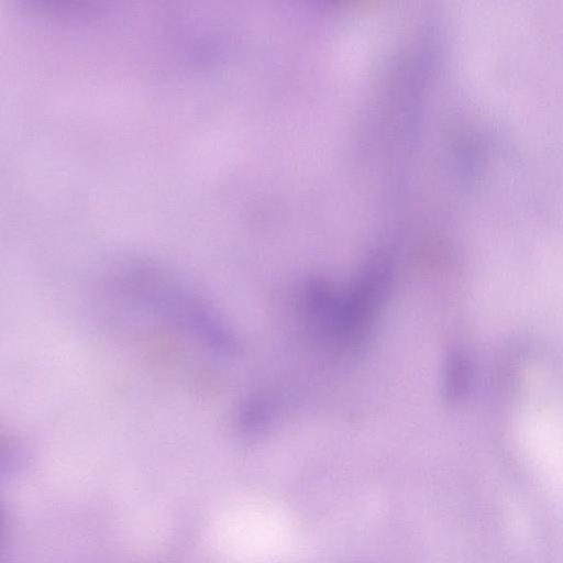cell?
<instances>
[{
	"label": "cell",
	"mask_w": 563,
	"mask_h": 563,
	"mask_svg": "<svg viewBox=\"0 0 563 563\" xmlns=\"http://www.w3.org/2000/svg\"><path fill=\"white\" fill-rule=\"evenodd\" d=\"M470 364L461 352H452L446 366V394L448 398L455 400L462 397L468 387Z\"/></svg>",
	"instance_id": "obj_1"
}]
</instances>
